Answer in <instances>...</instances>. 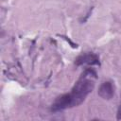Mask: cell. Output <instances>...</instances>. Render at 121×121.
Here are the masks:
<instances>
[{
	"mask_svg": "<svg viewBox=\"0 0 121 121\" xmlns=\"http://www.w3.org/2000/svg\"><path fill=\"white\" fill-rule=\"evenodd\" d=\"M116 118H117V120H120V119H121V100H120V103H119V106H118Z\"/></svg>",
	"mask_w": 121,
	"mask_h": 121,
	"instance_id": "obj_4",
	"label": "cell"
},
{
	"mask_svg": "<svg viewBox=\"0 0 121 121\" xmlns=\"http://www.w3.org/2000/svg\"><path fill=\"white\" fill-rule=\"evenodd\" d=\"M97 94L103 99L109 100V99L112 98V96L114 95V85H113V83L110 80L102 82L101 85L98 88Z\"/></svg>",
	"mask_w": 121,
	"mask_h": 121,
	"instance_id": "obj_3",
	"label": "cell"
},
{
	"mask_svg": "<svg viewBox=\"0 0 121 121\" xmlns=\"http://www.w3.org/2000/svg\"><path fill=\"white\" fill-rule=\"evenodd\" d=\"M95 78L96 72L93 68H86L73 86L71 92L61 95L55 99L51 105V112H59L80 105L85 100L86 96L93 91Z\"/></svg>",
	"mask_w": 121,
	"mask_h": 121,
	"instance_id": "obj_1",
	"label": "cell"
},
{
	"mask_svg": "<svg viewBox=\"0 0 121 121\" xmlns=\"http://www.w3.org/2000/svg\"><path fill=\"white\" fill-rule=\"evenodd\" d=\"M75 64L77 66H80V65L93 66V65H99L100 62L97 55L94 54L93 52H86V53L80 54L76 58Z\"/></svg>",
	"mask_w": 121,
	"mask_h": 121,
	"instance_id": "obj_2",
	"label": "cell"
}]
</instances>
